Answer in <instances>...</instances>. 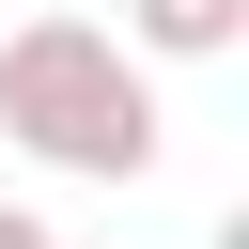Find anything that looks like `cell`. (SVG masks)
Here are the masks:
<instances>
[{"label": "cell", "mask_w": 249, "mask_h": 249, "mask_svg": "<svg viewBox=\"0 0 249 249\" xmlns=\"http://www.w3.org/2000/svg\"><path fill=\"white\" fill-rule=\"evenodd\" d=\"M0 124H16L47 171H78V187H140V171L171 156V109H156L140 47L93 31V16H16V31H0Z\"/></svg>", "instance_id": "obj_1"}, {"label": "cell", "mask_w": 249, "mask_h": 249, "mask_svg": "<svg viewBox=\"0 0 249 249\" xmlns=\"http://www.w3.org/2000/svg\"><path fill=\"white\" fill-rule=\"evenodd\" d=\"M124 47L140 62H218V47H249V0H124Z\"/></svg>", "instance_id": "obj_2"}, {"label": "cell", "mask_w": 249, "mask_h": 249, "mask_svg": "<svg viewBox=\"0 0 249 249\" xmlns=\"http://www.w3.org/2000/svg\"><path fill=\"white\" fill-rule=\"evenodd\" d=\"M0 249H62V233H47V218H31V202H0Z\"/></svg>", "instance_id": "obj_3"}]
</instances>
